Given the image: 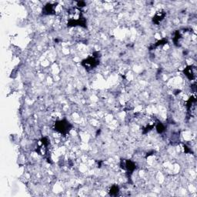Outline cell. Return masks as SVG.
<instances>
[{"label":"cell","instance_id":"obj_1","mask_svg":"<svg viewBox=\"0 0 197 197\" xmlns=\"http://www.w3.org/2000/svg\"><path fill=\"white\" fill-rule=\"evenodd\" d=\"M72 128H73L72 124L66 119L59 120L55 122V129L64 136L69 132Z\"/></svg>","mask_w":197,"mask_h":197},{"label":"cell","instance_id":"obj_6","mask_svg":"<svg viewBox=\"0 0 197 197\" xmlns=\"http://www.w3.org/2000/svg\"><path fill=\"white\" fill-rule=\"evenodd\" d=\"M165 16H166V13L164 12H158L155 15V16L152 18V22L156 24H159L164 18Z\"/></svg>","mask_w":197,"mask_h":197},{"label":"cell","instance_id":"obj_10","mask_svg":"<svg viewBox=\"0 0 197 197\" xmlns=\"http://www.w3.org/2000/svg\"><path fill=\"white\" fill-rule=\"evenodd\" d=\"M180 37H181V35H180V33H179V31H176V33H175L174 38H173V41H174L175 45L177 46V43H178V42H179V39H180Z\"/></svg>","mask_w":197,"mask_h":197},{"label":"cell","instance_id":"obj_5","mask_svg":"<svg viewBox=\"0 0 197 197\" xmlns=\"http://www.w3.org/2000/svg\"><path fill=\"white\" fill-rule=\"evenodd\" d=\"M183 73L185 74V75L186 76L189 80H193L195 78V73L193 71V66L189 65L188 67L186 68L184 70H183Z\"/></svg>","mask_w":197,"mask_h":197},{"label":"cell","instance_id":"obj_3","mask_svg":"<svg viewBox=\"0 0 197 197\" xmlns=\"http://www.w3.org/2000/svg\"><path fill=\"white\" fill-rule=\"evenodd\" d=\"M121 168L125 170H127L129 173H132V172L136 169V164L131 160H122Z\"/></svg>","mask_w":197,"mask_h":197},{"label":"cell","instance_id":"obj_9","mask_svg":"<svg viewBox=\"0 0 197 197\" xmlns=\"http://www.w3.org/2000/svg\"><path fill=\"white\" fill-rule=\"evenodd\" d=\"M165 129H166V127H165V126L163 123L159 122L156 125V131L158 133H163L165 131Z\"/></svg>","mask_w":197,"mask_h":197},{"label":"cell","instance_id":"obj_4","mask_svg":"<svg viewBox=\"0 0 197 197\" xmlns=\"http://www.w3.org/2000/svg\"><path fill=\"white\" fill-rule=\"evenodd\" d=\"M79 26L86 28V21H85V18L81 16L79 17V18H78L76 20L71 19L68 23V26Z\"/></svg>","mask_w":197,"mask_h":197},{"label":"cell","instance_id":"obj_8","mask_svg":"<svg viewBox=\"0 0 197 197\" xmlns=\"http://www.w3.org/2000/svg\"><path fill=\"white\" fill-rule=\"evenodd\" d=\"M119 192V188L118 186H112L111 187V189L110 190V196H116Z\"/></svg>","mask_w":197,"mask_h":197},{"label":"cell","instance_id":"obj_7","mask_svg":"<svg viewBox=\"0 0 197 197\" xmlns=\"http://www.w3.org/2000/svg\"><path fill=\"white\" fill-rule=\"evenodd\" d=\"M54 6L55 5L51 4V3H48L44 6L43 10V13L45 15H51L53 14V12H54Z\"/></svg>","mask_w":197,"mask_h":197},{"label":"cell","instance_id":"obj_11","mask_svg":"<svg viewBox=\"0 0 197 197\" xmlns=\"http://www.w3.org/2000/svg\"><path fill=\"white\" fill-rule=\"evenodd\" d=\"M77 4H78V6H85V2H78Z\"/></svg>","mask_w":197,"mask_h":197},{"label":"cell","instance_id":"obj_2","mask_svg":"<svg viewBox=\"0 0 197 197\" xmlns=\"http://www.w3.org/2000/svg\"><path fill=\"white\" fill-rule=\"evenodd\" d=\"M99 56L100 55H95L93 54L92 56H90L86 59H84L82 62V65H83L85 69H94L100 64V60H99Z\"/></svg>","mask_w":197,"mask_h":197}]
</instances>
